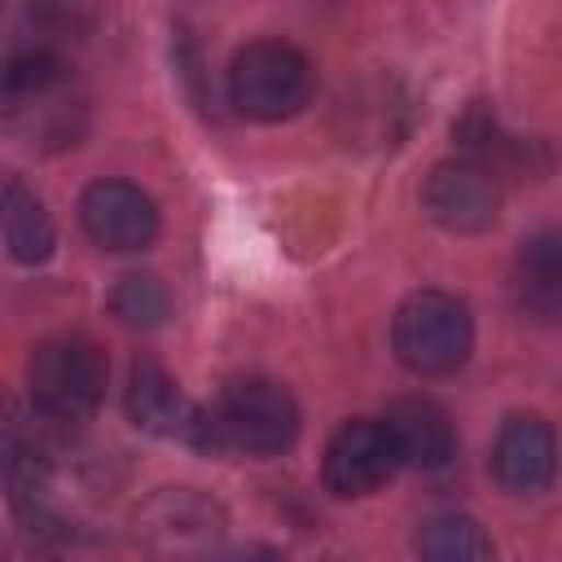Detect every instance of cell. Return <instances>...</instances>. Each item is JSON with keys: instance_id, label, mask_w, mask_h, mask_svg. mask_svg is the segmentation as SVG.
Returning a JSON list of instances; mask_svg holds the SVG:
<instances>
[{"instance_id": "9a60e30c", "label": "cell", "mask_w": 562, "mask_h": 562, "mask_svg": "<svg viewBox=\"0 0 562 562\" xmlns=\"http://www.w3.org/2000/svg\"><path fill=\"white\" fill-rule=\"evenodd\" d=\"M83 9H88V0H31V13L40 22H48L53 31H79Z\"/></svg>"}, {"instance_id": "7c38bea8", "label": "cell", "mask_w": 562, "mask_h": 562, "mask_svg": "<svg viewBox=\"0 0 562 562\" xmlns=\"http://www.w3.org/2000/svg\"><path fill=\"white\" fill-rule=\"evenodd\" d=\"M0 220H4V246L18 263H44L53 255V220L18 176H9L0 189Z\"/></svg>"}, {"instance_id": "7a4b0ae2", "label": "cell", "mask_w": 562, "mask_h": 562, "mask_svg": "<svg viewBox=\"0 0 562 562\" xmlns=\"http://www.w3.org/2000/svg\"><path fill=\"white\" fill-rule=\"evenodd\" d=\"M474 325L470 307L448 290H417L400 303L391 321V347L404 369L417 378H443L457 373L470 356Z\"/></svg>"}, {"instance_id": "52a82bcc", "label": "cell", "mask_w": 562, "mask_h": 562, "mask_svg": "<svg viewBox=\"0 0 562 562\" xmlns=\"http://www.w3.org/2000/svg\"><path fill=\"white\" fill-rule=\"evenodd\" d=\"M400 465V452L386 435L382 422H369V417H356V422H342L325 448V487L334 496H369L373 487H382L391 479V470Z\"/></svg>"}, {"instance_id": "277c9868", "label": "cell", "mask_w": 562, "mask_h": 562, "mask_svg": "<svg viewBox=\"0 0 562 562\" xmlns=\"http://www.w3.org/2000/svg\"><path fill=\"white\" fill-rule=\"evenodd\" d=\"M26 378H31V400L40 413L57 422H83L88 413H97L105 395V356L97 342L79 334L48 338L35 347Z\"/></svg>"}, {"instance_id": "9c48e42d", "label": "cell", "mask_w": 562, "mask_h": 562, "mask_svg": "<svg viewBox=\"0 0 562 562\" xmlns=\"http://www.w3.org/2000/svg\"><path fill=\"white\" fill-rule=\"evenodd\" d=\"M382 426H386L400 461L413 465V470H430L435 474V470H448L452 457H457V430H452L448 413L426 395L395 400L386 408Z\"/></svg>"}, {"instance_id": "3957f363", "label": "cell", "mask_w": 562, "mask_h": 562, "mask_svg": "<svg viewBox=\"0 0 562 562\" xmlns=\"http://www.w3.org/2000/svg\"><path fill=\"white\" fill-rule=\"evenodd\" d=\"M312 61L281 40L246 44L228 66V101L259 123L294 119L312 101Z\"/></svg>"}, {"instance_id": "4fadbf2b", "label": "cell", "mask_w": 562, "mask_h": 562, "mask_svg": "<svg viewBox=\"0 0 562 562\" xmlns=\"http://www.w3.org/2000/svg\"><path fill=\"white\" fill-rule=\"evenodd\" d=\"M417 553L439 562H470V558H492V540L465 514H435L417 531Z\"/></svg>"}, {"instance_id": "ba28073f", "label": "cell", "mask_w": 562, "mask_h": 562, "mask_svg": "<svg viewBox=\"0 0 562 562\" xmlns=\"http://www.w3.org/2000/svg\"><path fill=\"white\" fill-rule=\"evenodd\" d=\"M492 470L505 492L536 496L558 474V439L540 417H509L492 448Z\"/></svg>"}, {"instance_id": "5bb4252c", "label": "cell", "mask_w": 562, "mask_h": 562, "mask_svg": "<svg viewBox=\"0 0 562 562\" xmlns=\"http://www.w3.org/2000/svg\"><path fill=\"white\" fill-rule=\"evenodd\" d=\"M110 307H114V316H119L123 325L149 329V325H158V321L167 316V290H162L154 277L132 272V277H123V281L114 285Z\"/></svg>"}, {"instance_id": "5b68a950", "label": "cell", "mask_w": 562, "mask_h": 562, "mask_svg": "<svg viewBox=\"0 0 562 562\" xmlns=\"http://www.w3.org/2000/svg\"><path fill=\"white\" fill-rule=\"evenodd\" d=\"M79 224L105 250H145L158 237V206L127 180H97L79 198Z\"/></svg>"}, {"instance_id": "30bf717a", "label": "cell", "mask_w": 562, "mask_h": 562, "mask_svg": "<svg viewBox=\"0 0 562 562\" xmlns=\"http://www.w3.org/2000/svg\"><path fill=\"white\" fill-rule=\"evenodd\" d=\"M127 417L140 430L167 435V439H189L193 426H198V408L180 395L171 373L158 360H149V356L132 360V373H127Z\"/></svg>"}, {"instance_id": "6da1fadb", "label": "cell", "mask_w": 562, "mask_h": 562, "mask_svg": "<svg viewBox=\"0 0 562 562\" xmlns=\"http://www.w3.org/2000/svg\"><path fill=\"white\" fill-rule=\"evenodd\" d=\"M299 404L281 382L237 378L224 386L211 413H198L189 443L206 452H255L277 457L299 439Z\"/></svg>"}, {"instance_id": "8992f818", "label": "cell", "mask_w": 562, "mask_h": 562, "mask_svg": "<svg viewBox=\"0 0 562 562\" xmlns=\"http://www.w3.org/2000/svg\"><path fill=\"white\" fill-rule=\"evenodd\" d=\"M422 202L430 211V220L448 233H483L496 220L501 206V189L496 176L474 162V158H457V162H439L426 176Z\"/></svg>"}, {"instance_id": "8fae6325", "label": "cell", "mask_w": 562, "mask_h": 562, "mask_svg": "<svg viewBox=\"0 0 562 562\" xmlns=\"http://www.w3.org/2000/svg\"><path fill=\"white\" fill-rule=\"evenodd\" d=\"M509 290H514V307L527 321H540V325L562 321V237L558 233H540L518 250Z\"/></svg>"}]
</instances>
